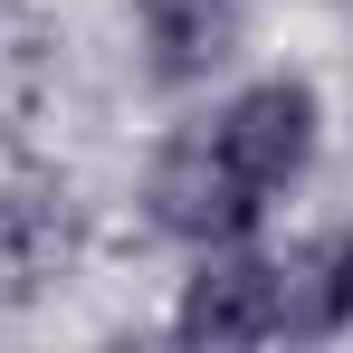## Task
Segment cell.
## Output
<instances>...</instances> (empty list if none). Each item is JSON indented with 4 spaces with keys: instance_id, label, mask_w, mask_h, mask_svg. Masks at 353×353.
Wrapping results in <instances>:
<instances>
[{
    "instance_id": "cell-1",
    "label": "cell",
    "mask_w": 353,
    "mask_h": 353,
    "mask_svg": "<svg viewBox=\"0 0 353 353\" xmlns=\"http://www.w3.org/2000/svg\"><path fill=\"white\" fill-rule=\"evenodd\" d=\"M210 143L230 153V172L248 191H287L305 172V153H315V96L305 86H248L230 115H220Z\"/></svg>"
},
{
    "instance_id": "cell-2",
    "label": "cell",
    "mask_w": 353,
    "mask_h": 353,
    "mask_svg": "<svg viewBox=\"0 0 353 353\" xmlns=\"http://www.w3.org/2000/svg\"><path fill=\"white\" fill-rule=\"evenodd\" d=\"M153 220L181 230V239H239L258 220V191L230 172L220 143H172L163 172H153Z\"/></svg>"
},
{
    "instance_id": "cell-3",
    "label": "cell",
    "mask_w": 353,
    "mask_h": 353,
    "mask_svg": "<svg viewBox=\"0 0 353 353\" xmlns=\"http://www.w3.org/2000/svg\"><path fill=\"white\" fill-rule=\"evenodd\" d=\"M181 334L191 344H258V334H277V268H258V258L201 268L191 296H181Z\"/></svg>"
},
{
    "instance_id": "cell-4",
    "label": "cell",
    "mask_w": 353,
    "mask_h": 353,
    "mask_svg": "<svg viewBox=\"0 0 353 353\" xmlns=\"http://www.w3.org/2000/svg\"><path fill=\"white\" fill-rule=\"evenodd\" d=\"M353 315V239H315L305 258L277 268V325L296 334H334Z\"/></svg>"
},
{
    "instance_id": "cell-5",
    "label": "cell",
    "mask_w": 353,
    "mask_h": 353,
    "mask_svg": "<svg viewBox=\"0 0 353 353\" xmlns=\"http://www.w3.org/2000/svg\"><path fill=\"white\" fill-rule=\"evenodd\" d=\"M143 10H153V48L172 77L230 58V0H143Z\"/></svg>"
}]
</instances>
